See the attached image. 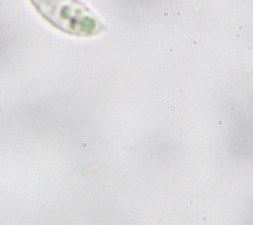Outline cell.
I'll list each match as a JSON object with an SVG mask.
<instances>
[{
    "instance_id": "obj_1",
    "label": "cell",
    "mask_w": 253,
    "mask_h": 225,
    "mask_svg": "<svg viewBox=\"0 0 253 225\" xmlns=\"http://www.w3.org/2000/svg\"><path fill=\"white\" fill-rule=\"evenodd\" d=\"M42 17L64 34L91 37L103 30L95 14L79 0H29Z\"/></svg>"
}]
</instances>
